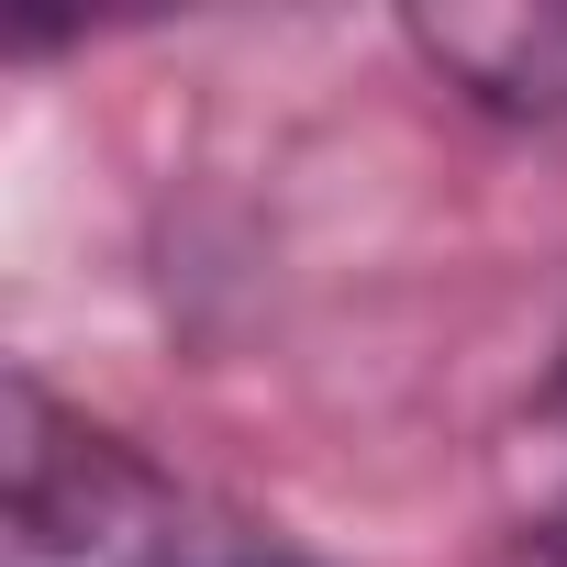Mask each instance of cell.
<instances>
[{
    "mask_svg": "<svg viewBox=\"0 0 567 567\" xmlns=\"http://www.w3.org/2000/svg\"><path fill=\"white\" fill-rule=\"evenodd\" d=\"M0 567H312L278 523L145 456L134 434L56 401L12 368V445H0Z\"/></svg>",
    "mask_w": 567,
    "mask_h": 567,
    "instance_id": "cell-1",
    "label": "cell"
},
{
    "mask_svg": "<svg viewBox=\"0 0 567 567\" xmlns=\"http://www.w3.org/2000/svg\"><path fill=\"white\" fill-rule=\"evenodd\" d=\"M401 45L489 123H567V0H478L401 12Z\"/></svg>",
    "mask_w": 567,
    "mask_h": 567,
    "instance_id": "cell-2",
    "label": "cell"
},
{
    "mask_svg": "<svg viewBox=\"0 0 567 567\" xmlns=\"http://www.w3.org/2000/svg\"><path fill=\"white\" fill-rule=\"evenodd\" d=\"M523 567H567V357L534 401V523H523Z\"/></svg>",
    "mask_w": 567,
    "mask_h": 567,
    "instance_id": "cell-3",
    "label": "cell"
}]
</instances>
